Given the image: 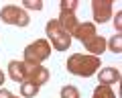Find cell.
<instances>
[{
	"instance_id": "15",
	"label": "cell",
	"mask_w": 122,
	"mask_h": 98,
	"mask_svg": "<svg viewBox=\"0 0 122 98\" xmlns=\"http://www.w3.org/2000/svg\"><path fill=\"white\" fill-rule=\"evenodd\" d=\"M61 98H79V92L73 86H63L61 88Z\"/></svg>"
},
{
	"instance_id": "8",
	"label": "cell",
	"mask_w": 122,
	"mask_h": 98,
	"mask_svg": "<svg viewBox=\"0 0 122 98\" xmlns=\"http://www.w3.org/2000/svg\"><path fill=\"white\" fill-rule=\"evenodd\" d=\"M8 74L14 82H26V63L25 61H10L8 63Z\"/></svg>"
},
{
	"instance_id": "3",
	"label": "cell",
	"mask_w": 122,
	"mask_h": 98,
	"mask_svg": "<svg viewBox=\"0 0 122 98\" xmlns=\"http://www.w3.org/2000/svg\"><path fill=\"white\" fill-rule=\"evenodd\" d=\"M51 53V45L45 39H37L35 43H30L29 47L25 49V63H30V65H37V63H43L45 59Z\"/></svg>"
},
{
	"instance_id": "6",
	"label": "cell",
	"mask_w": 122,
	"mask_h": 98,
	"mask_svg": "<svg viewBox=\"0 0 122 98\" xmlns=\"http://www.w3.org/2000/svg\"><path fill=\"white\" fill-rule=\"evenodd\" d=\"M92 10H94V21L96 22H108L112 16V2L110 0H94L92 2Z\"/></svg>"
},
{
	"instance_id": "19",
	"label": "cell",
	"mask_w": 122,
	"mask_h": 98,
	"mask_svg": "<svg viewBox=\"0 0 122 98\" xmlns=\"http://www.w3.org/2000/svg\"><path fill=\"white\" fill-rule=\"evenodd\" d=\"M0 98H14V96L8 92V90H2V88H0Z\"/></svg>"
},
{
	"instance_id": "2",
	"label": "cell",
	"mask_w": 122,
	"mask_h": 98,
	"mask_svg": "<svg viewBox=\"0 0 122 98\" xmlns=\"http://www.w3.org/2000/svg\"><path fill=\"white\" fill-rule=\"evenodd\" d=\"M47 37H49V41H51L53 49H57V51H65L71 45V35L59 25L57 18H53V21L47 22Z\"/></svg>"
},
{
	"instance_id": "16",
	"label": "cell",
	"mask_w": 122,
	"mask_h": 98,
	"mask_svg": "<svg viewBox=\"0 0 122 98\" xmlns=\"http://www.w3.org/2000/svg\"><path fill=\"white\" fill-rule=\"evenodd\" d=\"M77 8V0H63L61 2V12H73Z\"/></svg>"
},
{
	"instance_id": "17",
	"label": "cell",
	"mask_w": 122,
	"mask_h": 98,
	"mask_svg": "<svg viewBox=\"0 0 122 98\" xmlns=\"http://www.w3.org/2000/svg\"><path fill=\"white\" fill-rule=\"evenodd\" d=\"M22 4H25L26 8H30V10H41L43 8V2H41V0H25Z\"/></svg>"
},
{
	"instance_id": "7",
	"label": "cell",
	"mask_w": 122,
	"mask_h": 98,
	"mask_svg": "<svg viewBox=\"0 0 122 98\" xmlns=\"http://www.w3.org/2000/svg\"><path fill=\"white\" fill-rule=\"evenodd\" d=\"M98 33H96V27H94V22H81L77 29H75L73 37L75 39H79L81 43H87L90 39H94Z\"/></svg>"
},
{
	"instance_id": "1",
	"label": "cell",
	"mask_w": 122,
	"mask_h": 98,
	"mask_svg": "<svg viewBox=\"0 0 122 98\" xmlns=\"http://www.w3.org/2000/svg\"><path fill=\"white\" fill-rule=\"evenodd\" d=\"M100 57L96 55H81V53H75L67 59V70L69 74L73 76H81V78H90L92 74H96L98 67H100Z\"/></svg>"
},
{
	"instance_id": "20",
	"label": "cell",
	"mask_w": 122,
	"mask_h": 98,
	"mask_svg": "<svg viewBox=\"0 0 122 98\" xmlns=\"http://www.w3.org/2000/svg\"><path fill=\"white\" fill-rule=\"evenodd\" d=\"M4 84V74H2V71H0V86Z\"/></svg>"
},
{
	"instance_id": "11",
	"label": "cell",
	"mask_w": 122,
	"mask_h": 98,
	"mask_svg": "<svg viewBox=\"0 0 122 98\" xmlns=\"http://www.w3.org/2000/svg\"><path fill=\"white\" fill-rule=\"evenodd\" d=\"M86 45V49L90 51L92 55H96V57H100V53H104L106 51V39L104 37H94V39H90L87 43H83Z\"/></svg>"
},
{
	"instance_id": "18",
	"label": "cell",
	"mask_w": 122,
	"mask_h": 98,
	"mask_svg": "<svg viewBox=\"0 0 122 98\" xmlns=\"http://www.w3.org/2000/svg\"><path fill=\"white\" fill-rule=\"evenodd\" d=\"M114 25H116V33L122 31V12H116V16H114Z\"/></svg>"
},
{
	"instance_id": "21",
	"label": "cell",
	"mask_w": 122,
	"mask_h": 98,
	"mask_svg": "<svg viewBox=\"0 0 122 98\" xmlns=\"http://www.w3.org/2000/svg\"><path fill=\"white\" fill-rule=\"evenodd\" d=\"M14 98H16V96H14Z\"/></svg>"
},
{
	"instance_id": "9",
	"label": "cell",
	"mask_w": 122,
	"mask_h": 98,
	"mask_svg": "<svg viewBox=\"0 0 122 98\" xmlns=\"http://www.w3.org/2000/svg\"><path fill=\"white\" fill-rule=\"evenodd\" d=\"M98 80H100V84H116V82H120V71L116 70V67H104V70L98 74Z\"/></svg>"
},
{
	"instance_id": "5",
	"label": "cell",
	"mask_w": 122,
	"mask_h": 98,
	"mask_svg": "<svg viewBox=\"0 0 122 98\" xmlns=\"http://www.w3.org/2000/svg\"><path fill=\"white\" fill-rule=\"evenodd\" d=\"M26 82H33V84H37L41 88L45 82H49V70L45 65H41V63H37V65L26 63Z\"/></svg>"
},
{
	"instance_id": "13",
	"label": "cell",
	"mask_w": 122,
	"mask_h": 98,
	"mask_svg": "<svg viewBox=\"0 0 122 98\" xmlns=\"http://www.w3.org/2000/svg\"><path fill=\"white\" fill-rule=\"evenodd\" d=\"M94 98H116V96H114V92H112L110 86L100 84L96 90H94Z\"/></svg>"
},
{
	"instance_id": "10",
	"label": "cell",
	"mask_w": 122,
	"mask_h": 98,
	"mask_svg": "<svg viewBox=\"0 0 122 98\" xmlns=\"http://www.w3.org/2000/svg\"><path fill=\"white\" fill-rule=\"evenodd\" d=\"M57 21H59V25L65 29L69 35H73L75 29L79 27V22H77V18H75V14H73V12H61V16L57 18Z\"/></svg>"
},
{
	"instance_id": "4",
	"label": "cell",
	"mask_w": 122,
	"mask_h": 98,
	"mask_svg": "<svg viewBox=\"0 0 122 98\" xmlns=\"http://www.w3.org/2000/svg\"><path fill=\"white\" fill-rule=\"evenodd\" d=\"M0 18L6 22V25H16V27H26L30 22L29 14L25 12L22 8H18V6H4V8L0 10Z\"/></svg>"
},
{
	"instance_id": "14",
	"label": "cell",
	"mask_w": 122,
	"mask_h": 98,
	"mask_svg": "<svg viewBox=\"0 0 122 98\" xmlns=\"http://www.w3.org/2000/svg\"><path fill=\"white\" fill-rule=\"evenodd\" d=\"M106 45H110V51H112V53H120L122 51V35L116 33V35L110 39V43H106Z\"/></svg>"
},
{
	"instance_id": "12",
	"label": "cell",
	"mask_w": 122,
	"mask_h": 98,
	"mask_svg": "<svg viewBox=\"0 0 122 98\" xmlns=\"http://www.w3.org/2000/svg\"><path fill=\"white\" fill-rule=\"evenodd\" d=\"M20 94L25 98H33V96L39 94V86L33 84V82H22V84H20Z\"/></svg>"
}]
</instances>
